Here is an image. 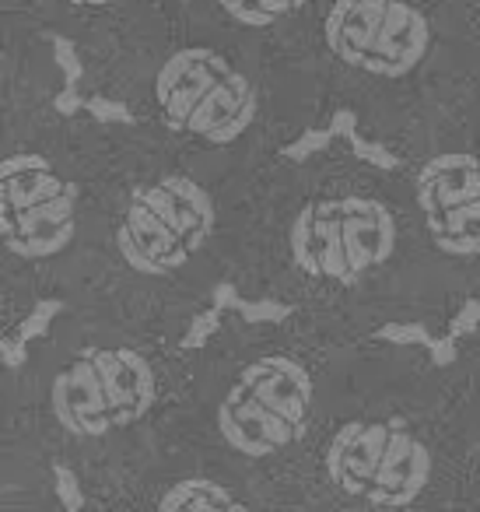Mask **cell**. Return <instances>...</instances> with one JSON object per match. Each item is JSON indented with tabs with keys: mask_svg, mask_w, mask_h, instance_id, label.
<instances>
[{
	"mask_svg": "<svg viewBox=\"0 0 480 512\" xmlns=\"http://www.w3.org/2000/svg\"><path fill=\"white\" fill-rule=\"evenodd\" d=\"M228 285L337 337L396 323L438 334L428 260L407 179L333 137L256 169L239 207Z\"/></svg>",
	"mask_w": 480,
	"mask_h": 512,
	"instance_id": "1",
	"label": "cell"
},
{
	"mask_svg": "<svg viewBox=\"0 0 480 512\" xmlns=\"http://www.w3.org/2000/svg\"><path fill=\"white\" fill-rule=\"evenodd\" d=\"M256 169L172 148L127 120H95L85 260L64 309L186 341L228 285L239 207Z\"/></svg>",
	"mask_w": 480,
	"mask_h": 512,
	"instance_id": "2",
	"label": "cell"
},
{
	"mask_svg": "<svg viewBox=\"0 0 480 512\" xmlns=\"http://www.w3.org/2000/svg\"><path fill=\"white\" fill-rule=\"evenodd\" d=\"M281 512H480V453L445 362L417 344L340 348Z\"/></svg>",
	"mask_w": 480,
	"mask_h": 512,
	"instance_id": "3",
	"label": "cell"
},
{
	"mask_svg": "<svg viewBox=\"0 0 480 512\" xmlns=\"http://www.w3.org/2000/svg\"><path fill=\"white\" fill-rule=\"evenodd\" d=\"M267 60L309 130L351 116L386 155L480 102V29L466 0H305Z\"/></svg>",
	"mask_w": 480,
	"mask_h": 512,
	"instance_id": "4",
	"label": "cell"
},
{
	"mask_svg": "<svg viewBox=\"0 0 480 512\" xmlns=\"http://www.w3.org/2000/svg\"><path fill=\"white\" fill-rule=\"evenodd\" d=\"M74 60L81 95L172 148L263 165L309 134L263 46L193 22L172 0L74 46Z\"/></svg>",
	"mask_w": 480,
	"mask_h": 512,
	"instance_id": "5",
	"label": "cell"
},
{
	"mask_svg": "<svg viewBox=\"0 0 480 512\" xmlns=\"http://www.w3.org/2000/svg\"><path fill=\"white\" fill-rule=\"evenodd\" d=\"M22 407L78 498L155 463L190 379V344L162 330L60 309L15 365Z\"/></svg>",
	"mask_w": 480,
	"mask_h": 512,
	"instance_id": "6",
	"label": "cell"
},
{
	"mask_svg": "<svg viewBox=\"0 0 480 512\" xmlns=\"http://www.w3.org/2000/svg\"><path fill=\"white\" fill-rule=\"evenodd\" d=\"M347 341L295 316L221 313L190 348V379L165 453L218 463L274 498L309 442Z\"/></svg>",
	"mask_w": 480,
	"mask_h": 512,
	"instance_id": "7",
	"label": "cell"
},
{
	"mask_svg": "<svg viewBox=\"0 0 480 512\" xmlns=\"http://www.w3.org/2000/svg\"><path fill=\"white\" fill-rule=\"evenodd\" d=\"M92 130L95 116L50 109L0 141V274L32 309L78 295Z\"/></svg>",
	"mask_w": 480,
	"mask_h": 512,
	"instance_id": "8",
	"label": "cell"
},
{
	"mask_svg": "<svg viewBox=\"0 0 480 512\" xmlns=\"http://www.w3.org/2000/svg\"><path fill=\"white\" fill-rule=\"evenodd\" d=\"M389 158L414 200L442 334L480 306V102L421 127Z\"/></svg>",
	"mask_w": 480,
	"mask_h": 512,
	"instance_id": "9",
	"label": "cell"
},
{
	"mask_svg": "<svg viewBox=\"0 0 480 512\" xmlns=\"http://www.w3.org/2000/svg\"><path fill=\"white\" fill-rule=\"evenodd\" d=\"M78 512H281L253 481L190 453H162L134 477L81 498Z\"/></svg>",
	"mask_w": 480,
	"mask_h": 512,
	"instance_id": "10",
	"label": "cell"
},
{
	"mask_svg": "<svg viewBox=\"0 0 480 512\" xmlns=\"http://www.w3.org/2000/svg\"><path fill=\"white\" fill-rule=\"evenodd\" d=\"M64 64L32 0H0V141L57 109Z\"/></svg>",
	"mask_w": 480,
	"mask_h": 512,
	"instance_id": "11",
	"label": "cell"
},
{
	"mask_svg": "<svg viewBox=\"0 0 480 512\" xmlns=\"http://www.w3.org/2000/svg\"><path fill=\"white\" fill-rule=\"evenodd\" d=\"M0 512H64L57 467L39 446L18 393L15 365L0 355Z\"/></svg>",
	"mask_w": 480,
	"mask_h": 512,
	"instance_id": "12",
	"label": "cell"
},
{
	"mask_svg": "<svg viewBox=\"0 0 480 512\" xmlns=\"http://www.w3.org/2000/svg\"><path fill=\"white\" fill-rule=\"evenodd\" d=\"M172 4L193 22L249 39L267 50L295 22L305 0H172Z\"/></svg>",
	"mask_w": 480,
	"mask_h": 512,
	"instance_id": "13",
	"label": "cell"
},
{
	"mask_svg": "<svg viewBox=\"0 0 480 512\" xmlns=\"http://www.w3.org/2000/svg\"><path fill=\"white\" fill-rule=\"evenodd\" d=\"M158 4L165 0H32L39 22L57 39H64L71 50L134 22L137 15Z\"/></svg>",
	"mask_w": 480,
	"mask_h": 512,
	"instance_id": "14",
	"label": "cell"
},
{
	"mask_svg": "<svg viewBox=\"0 0 480 512\" xmlns=\"http://www.w3.org/2000/svg\"><path fill=\"white\" fill-rule=\"evenodd\" d=\"M445 372H449L452 393H456L473 449L480 453V320L459 330L456 351H452V362H445Z\"/></svg>",
	"mask_w": 480,
	"mask_h": 512,
	"instance_id": "15",
	"label": "cell"
},
{
	"mask_svg": "<svg viewBox=\"0 0 480 512\" xmlns=\"http://www.w3.org/2000/svg\"><path fill=\"white\" fill-rule=\"evenodd\" d=\"M32 313H36V309H32L29 302L8 285V278L0 274V337H15L18 330L32 320Z\"/></svg>",
	"mask_w": 480,
	"mask_h": 512,
	"instance_id": "16",
	"label": "cell"
},
{
	"mask_svg": "<svg viewBox=\"0 0 480 512\" xmlns=\"http://www.w3.org/2000/svg\"><path fill=\"white\" fill-rule=\"evenodd\" d=\"M466 8H470L473 25H477V29H480V0H466Z\"/></svg>",
	"mask_w": 480,
	"mask_h": 512,
	"instance_id": "17",
	"label": "cell"
}]
</instances>
